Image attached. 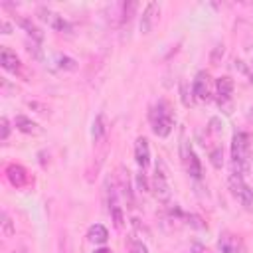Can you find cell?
Listing matches in <instances>:
<instances>
[{"instance_id": "obj_27", "label": "cell", "mask_w": 253, "mask_h": 253, "mask_svg": "<svg viewBox=\"0 0 253 253\" xmlns=\"http://www.w3.org/2000/svg\"><path fill=\"white\" fill-rule=\"evenodd\" d=\"M136 186H138L140 192H148V190H150V184H148L144 172H138V174H136Z\"/></svg>"}, {"instance_id": "obj_3", "label": "cell", "mask_w": 253, "mask_h": 253, "mask_svg": "<svg viewBox=\"0 0 253 253\" xmlns=\"http://www.w3.org/2000/svg\"><path fill=\"white\" fill-rule=\"evenodd\" d=\"M150 190L154 194V198L162 204H168L170 202V184H168V172H166V166L162 160L156 162V170H154V178H152V184H150Z\"/></svg>"}, {"instance_id": "obj_2", "label": "cell", "mask_w": 253, "mask_h": 253, "mask_svg": "<svg viewBox=\"0 0 253 253\" xmlns=\"http://www.w3.org/2000/svg\"><path fill=\"white\" fill-rule=\"evenodd\" d=\"M150 126H152V132L160 138L168 136L172 132V126H174V115H172V109L166 101H158L152 109H150Z\"/></svg>"}, {"instance_id": "obj_17", "label": "cell", "mask_w": 253, "mask_h": 253, "mask_svg": "<svg viewBox=\"0 0 253 253\" xmlns=\"http://www.w3.org/2000/svg\"><path fill=\"white\" fill-rule=\"evenodd\" d=\"M107 130H109V126H107V117H105V113H99V115L95 117V121H93V138H95V142L103 140L105 134H107Z\"/></svg>"}, {"instance_id": "obj_16", "label": "cell", "mask_w": 253, "mask_h": 253, "mask_svg": "<svg viewBox=\"0 0 253 253\" xmlns=\"http://www.w3.org/2000/svg\"><path fill=\"white\" fill-rule=\"evenodd\" d=\"M18 24H20V28H24V30H26V34H28L34 42H38V43H40V42L43 40V32H42V30H40L32 20H30V18H18Z\"/></svg>"}, {"instance_id": "obj_35", "label": "cell", "mask_w": 253, "mask_h": 253, "mask_svg": "<svg viewBox=\"0 0 253 253\" xmlns=\"http://www.w3.org/2000/svg\"><path fill=\"white\" fill-rule=\"evenodd\" d=\"M14 253H26V251H24V249H22V251H14Z\"/></svg>"}, {"instance_id": "obj_33", "label": "cell", "mask_w": 253, "mask_h": 253, "mask_svg": "<svg viewBox=\"0 0 253 253\" xmlns=\"http://www.w3.org/2000/svg\"><path fill=\"white\" fill-rule=\"evenodd\" d=\"M95 253H111V249H105V247H101V249H97Z\"/></svg>"}, {"instance_id": "obj_6", "label": "cell", "mask_w": 253, "mask_h": 253, "mask_svg": "<svg viewBox=\"0 0 253 253\" xmlns=\"http://www.w3.org/2000/svg\"><path fill=\"white\" fill-rule=\"evenodd\" d=\"M192 95L198 101H204V103L210 101V97H211V83H210V75L206 71H200L196 75L194 85H192Z\"/></svg>"}, {"instance_id": "obj_7", "label": "cell", "mask_w": 253, "mask_h": 253, "mask_svg": "<svg viewBox=\"0 0 253 253\" xmlns=\"http://www.w3.org/2000/svg\"><path fill=\"white\" fill-rule=\"evenodd\" d=\"M38 16H40V20L47 22V24H49L51 28H55L57 32L71 34V24H69L63 16H59V14H55V12L47 10V8H38Z\"/></svg>"}, {"instance_id": "obj_4", "label": "cell", "mask_w": 253, "mask_h": 253, "mask_svg": "<svg viewBox=\"0 0 253 253\" xmlns=\"http://www.w3.org/2000/svg\"><path fill=\"white\" fill-rule=\"evenodd\" d=\"M227 184H229V190H231V194L245 206V208H253V190L245 184V180H243V176H237V174H231L229 176V180H227Z\"/></svg>"}, {"instance_id": "obj_1", "label": "cell", "mask_w": 253, "mask_h": 253, "mask_svg": "<svg viewBox=\"0 0 253 253\" xmlns=\"http://www.w3.org/2000/svg\"><path fill=\"white\" fill-rule=\"evenodd\" d=\"M251 136L247 132H235L231 138V174L245 176L249 170Z\"/></svg>"}, {"instance_id": "obj_15", "label": "cell", "mask_w": 253, "mask_h": 253, "mask_svg": "<svg viewBox=\"0 0 253 253\" xmlns=\"http://www.w3.org/2000/svg\"><path fill=\"white\" fill-rule=\"evenodd\" d=\"M87 239H89L91 243H95V245H103V243L109 239V231H107L105 225L93 223V225L89 227V231H87Z\"/></svg>"}, {"instance_id": "obj_31", "label": "cell", "mask_w": 253, "mask_h": 253, "mask_svg": "<svg viewBox=\"0 0 253 253\" xmlns=\"http://www.w3.org/2000/svg\"><path fill=\"white\" fill-rule=\"evenodd\" d=\"M130 221H132V227H134V229H136L138 233H142V231H144L146 235H150V231H148V227H146V225H142V223H140V219H136V217H132Z\"/></svg>"}, {"instance_id": "obj_34", "label": "cell", "mask_w": 253, "mask_h": 253, "mask_svg": "<svg viewBox=\"0 0 253 253\" xmlns=\"http://www.w3.org/2000/svg\"><path fill=\"white\" fill-rule=\"evenodd\" d=\"M61 253H69V247H67V241H65V247H63V251Z\"/></svg>"}, {"instance_id": "obj_14", "label": "cell", "mask_w": 253, "mask_h": 253, "mask_svg": "<svg viewBox=\"0 0 253 253\" xmlns=\"http://www.w3.org/2000/svg\"><path fill=\"white\" fill-rule=\"evenodd\" d=\"M14 126H16L20 132H24V134H42V126H40L36 121L24 117V115H18V117L14 119Z\"/></svg>"}, {"instance_id": "obj_23", "label": "cell", "mask_w": 253, "mask_h": 253, "mask_svg": "<svg viewBox=\"0 0 253 253\" xmlns=\"http://www.w3.org/2000/svg\"><path fill=\"white\" fill-rule=\"evenodd\" d=\"M186 221H188V225L194 227V229H206V227H208L206 221H204L198 213H186Z\"/></svg>"}, {"instance_id": "obj_5", "label": "cell", "mask_w": 253, "mask_h": 253, "mask_svg": "<svg viewBox=\"0 0 253 253\" xmlns=\"http://www.w3.org/2000/svg\"><path fill=\"white\" fill-rule=\"evenodd\" d=\"M215 89H217V105H219V109L225 115H229L231 113V95H233V81H231V77H227V75L219 77L215 81Z\"/></svg>"}, {"instance_id": "obj_19", "label": "cell", "mask_w": 253, "mask_h": 253, "mask_svg": "<svg viewBox=\"0 0 253 253\" xmlns=\"http://www.w3.org/2000/svg\"><path fill=\"white\" fill-rule=\"evenodd\" d=\"M186 170H188V174H190L192 178H196V180L202 178V164H200V158L196 156L194 150L190 152V158H188V162H186Z\"/></svg>"}, {"instance_id": "obj_8", "label": "cell", "mask_w": 253, "mask_h": 253, "mask_svg": "<svg viewBox=\"0 0 253 253\" xmlns=\"http://www.w3.org/2000/svg\"><path fill=\"white\" fill-rule=\"evenodd\" d=\"M6 178H8V182L14 186V188H26L28 186V182H30V174H28V170L22 166V164H8L6 166Z\"/></svg>"}, {"instance_id": "obj_18", "label": "cell", "mask_w": 253, "mask_h": 253, "mask_svg": "<svg viewBox=\"0 0 253 253\" xmlns=\"http://www.w3.org/2000/svg\"><path fill=\"white\" fill-rule=\"evenodd\" d=\"M119 172H121V174H119V182H121V192H123L125 200L128 202V208H132V206H134V198H132V190H130V182H128V172H126L125 168H121Z\"/></svg>"}, {"instance_id": "obj_9", "label": "cell", "mask_w": 253, "mask_h": 253, "mask_svg": "<svg viewBox=\"0 0 253 253\" xmlns=\"http://www.w3.org/2000/svg\"><path fill=\"white\" fill-rule=\"evenodd\" d=\"M217 249H219V253H241L243 251V243L235 233L223 231V233H219Z\"/></svg>"}, {"instance_id": "obj_21", "label": "cell", "mask_w": 253, "mask_h": 253, "mask_svg": "<svg viewBox=\"0 0 253 253\" xmlns=\"http://www.w3.org/2000/svg\"><path fill=\"white\" fill-rule=\"evenodd\" d=\"M210 162L213 168H221L223 166V148L221 146H215L210 150Z\"/></svg>"}, {"instance_id": "obj_30", "label": "cell", "mask_w": 253, "mask_h": 253, "mask_svg": "<svg viewBox=\"0 0 253 253\" xmlns=\"http://www.w3.org/2000/svg\"><path fill=\"white\" fill-rule=\"evenodd\" d=\"M223 43H217L215 47H213V51H211V63H217L219 61V57H223Z\"/></svg>"}, {"instance_id": "obj_12", "label": "cell", "mask_w": 253, "mask_h": 253, "mask_svg": "<svg viewBox=\"0 0 253 253\" xmlns=\"http://www.w3.org/2000/svg\"><path fill=\"white\" fill-rule=\"evenodd\" d=\"M158 12H160V6H158L156 2H148V4H146L144 12H142V18H140V32H142V34H150Z\"/></svg>"}, {"instance_id": "obj_29", "label": "cell", "mask_w": 253, "mask_h": 253, "mask_svg": "<svg viewBox=\"0 0 253 253\" xmlns=\"http://www.w3.org/2000/svg\"><path fill=\"white\" fill-rule=\"evenodd\" d=\"M0 128H2L0 138H2V140H6V138H8V134H10V123H8V119H6V117H2V119H0Z\"/></svg>"}, {"instance_id": "obj_28", "label": "cell", "mask_w": 253, "mask_h": 253, "mask_svg": "<svg viewBox=\"0 0 253 253\" xmlns=\"http://www.w3.org/2000/svg\"><path fill=\"white\" fill-rule=\"evenodd\" d=\"M221 128H223V125H221L219 117H211V119H210V130H211L213 134H219Z\"/></svg>"}, {"instance_id": "obj_26", "label": "cell", "mask_w": 253, "mask_h": 253, "mask_svg": "<svg viewBox=\"0 0 253 253\" xmlns=\"http://www.w3.org/2000/svg\"><path fill=\"white\" fill-rule=\"evenodd\" d=\"M180 99H182V103H184L186 107H190V105H192V95H190L188 83H186L184 79L180 81Z\"/></svg>"}, {"instance_id": "obj_13", "label": "cell", "mask_w": 253, "mask_h": 253, "mask_svg": "<svg viewBox=\"0 0 253 253\" xmlns=\"http://www.w3.org/2000/svg\"><path fill=\"white\" fill-rule=\"evenodd\" d=\"M0 63L6 71H12V73H20L22 71V63L18 59V55L10 49V47H2L0 49Z\"/></svg>"}, {"instance_id": "obj_20", "label": "cell", "mask_w": 253, "mask_h": 253, "mask_svg": "<svg viewBox=\"0 0 253 253\" xmlns=\"http://www.w3.org/2000/svg\"><path fill=\"white\" fill-rule=\"evenodd\" d=\"M126 251H128V253H148V247H146L140 239L128 237V239H126Z\"/></svg>"}, {"instance_id": "obj_10", "label": "cell", "mask_w": 253, "mask_h": 253, "mask_svg": "<svg viewBox=\"0 0 253 253\" xmlns=\"http://www.w3.org/2000/svg\"><path fill=\"white\" fill-rule=\"evenodd\" d=\"M134 158H136V164L140 166V170L148 168V164H150V146H148V140L144 136H138L136 142H134Z\"/></svg>"}, {"instance_id": "obj_25", "label": "cell", "mask_w": 253, "mask_h": 253, "mask_svg": "<svg viewBox=\"0 0 253 253\" xmlns=\"http://www.w3.org/2000/svg\"><path fill=\"white\" fill-rule=\"evenodd\" d=\"M57 63H59L61 69H67V71H73L77 67V61L73 57H69V55H59L57 57Z\"/></svg>"}, {"instance_id": "obj_32", "label": "cell", "mask_w": 253, "mask_h": 253, "mask_svg": "<svg viewBox=\"0 0 253 253\" xmlns=\"http://www.w3.org/2000/svg\"><path fill=\"white\" fill-rule=\"evenodd\" d=\"M0 28H2V34H10L12 32V26L6 20H0Z\"/></svg>"}, {"instance_id": "obj_24", "label": "cell", "mask_w": 253, "mask_h": 253, "mask_svg": "<svg viewBox=\"0 0 253 253\" xmlns=\"http://www.w3.org/2000/svg\"><path fill=\"white\" fill-rule=\"evenodd\" d=\"M136 10V2H125L123 4V16H121V24H126L132 18V12Z\"/></svg>"}, {"instance_id": "obj_11", "label": "cell", "mask_w": 253, "mask_h": 253, "mask_svg": "<svg viewBox=\"0 0 253 253\" xmlns=\"http://www.w3.org/2000/svg\"><path fill=\"white\" fill-rule=\"evenodd\" d=\"M109 213H111V219H113L115 227L121 229L123 223H125V215H123V208L119 204V198H117V192H115L113 186L109 188Z\"/></svg>"}, {"instance_id": "obj_22", "label": "cell", "mask_w": 253, "mask_h": 253, "mask_svg": "<svg viewBox=\"0 0 253 253\" xmlns=\"http://www.w3.org/2000/svg\"><path fill=\"white\" fill-rule=\"evenodd\" d=\"M2 233H4V237H12L14 233H16V227H14V223H12V219H10V215L6 213V211H2Z\"/></svg>"}]
</instances>
